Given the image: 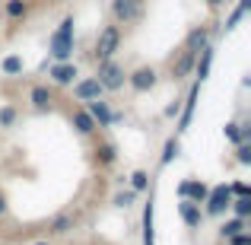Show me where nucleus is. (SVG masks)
<instances>
[{"mask_svg":"<svg viewBox=\"0 0 251 245\" xmlns=\"http://www.w3.org/2000/svg\"><path fill=\"white\" fill-rule=\"evenodd\" d=\"M70 54H74V16H67L51 35V57L54 61H70Z\"/></svg>","mask_w":251,"mask_h":245,"instance_id":"f257e3e1","label":"nucleus"},{"mask_svg":"<svg viewBox=\"0 0 251 245\" xmlns=\"http://www.w3.org/2000/svg\"><path fill=\"white\" fill-rule=\"evenodd\" d=\"M96 80L102 83V89L118 92L124 83H127V74H124V67L115 61V57H108V61H99V74H96Z\"/></svg>","mask_w":251,"mask_h":245,"instance_id":"f03ea898","label":"nucleus"},{"mask_svg":"<svg viewBox=\"0 0 251 245\" xmlns=\"http://www.w3.org/2000/svg\"><path fill=\"white\" fill-rule=\"evenodd\" d=\"M118 45H121V29H118V26H105V29L96 35V57H99V61L115 57Z\"/></svg>","mask_w":251,"mask_h":245,"instance_id":"7ed1b4c3","label":"nucleus"},{"mask_svg":"<svg viewBox=\"0 0 251 245\" xmlns=\"http://www.w3.org/2000/svg\"><path fill=\"white\" fill-rule=\"evenodd\" d=\"M207 214H223V210L232 204V191H229V185H216V188H210V194H207Z\"/></svg>","mask_w":251,"mask_h":245,"instance_id":"20e7f679","label":"nucleus"},{"mask_svg":"<svg viewBox=\"0 0 251 245\" xmlns=\"http://www.w3.org/2000/svg\"><path fill=\"white\" fill-rule=\"evenodd\" d=\"M111 13L118 23H134V19H140L143 3L140 0H111Z\"/></svg>","mask_w":251,"mask_h":245,"instance_id":"39448f33","label":"nucleus"},{"mask_svg":"<svg viewBox=\"0 0 251 245\" xmlns=\"http://www.w3.org/2000/svg\"><path fill=\"white\" fill-rule=\"evenodd\" d=\"M86 111H89V118L96 121V128H108L111 121H118V115L108 109V102H102V99H92V102H86Z\"/></svg>","mask_w":251,"mask_h":245,"instance_id":"423d86ee","label":"nucleus"},{"mask_svg":"<svg viewBox=\"0 0 251 245\" xmlns=\"http://www.w3.org/2000/svg\"><path fill=\"white\" fill-rule=\"evenodd\" d=\"M102 83L96 80V77H86V80H80L74 86V96L80 99V102H92V99H102Z\"/></svg>","mask_w":251,"mask_h":245,"instance_id":"0eeeda50","label":"nucleus"},{"mask_svg":"<svg viewBox=\"0 0 251 245\" xmlns=\"http://www.w3.org/2000/svg\"><path fill=\"white\" fill-rule=\"evenodd\" d=\"M127 83L134 86L137 92H147V89H153V86H156V70L153 67H140V70H134V74L127 77Z\"/></svg>","mask_w":251,"mask_h":245,"instance_id":"6e6552de","label":"nucleus"},{"mask_svg":"<svg viewBox=\"0 0 251 245\" xmlns=\"http://www.w3.org/2000/svg\"><path fill=\"white\" fill-rule=\"evenodd\" d=\"M181 197H188V201H194V204H203L207 201V194H210V188L203 182H181Z\"/></svg>","mask_w":251,"mask_h":245,"instance_id":"1a4fd4ad","label":"nucleus"},{"mask_svg":"<svg viewBox=\"0 0 251 245\" xmlns=\"http://www.w3.org/2000/svg\"><path fill=\"white\" fill-rule=\"evenodd\" d=\"M74 77H76V67L70 61H57L54 67H51V80H54L57 86H67V83H74Z\"/></svg>","mask_w":251,"mask_h":245,"instance_id":"9d476101","label":"nucleus"},{"mask_svg":"<svg viewBox=\"0 0 251 245\" xmlns=\"http://www.w3.org/2000/svg\"><path fill=\"white\" fill-rule=\"evenodd\" d=\"M181 220L188 223V226H201V220H203V214H201V204H194V201H188V197H184L181 201Z\"/></svg>","mask_w":251,"mask_h":245,"instance_id":"9b49d317","label":"nucleus"},{"mask_svg":"<svg viewBox=\"0 0 251 245\" xmlns=\"http://www.w3.org/2000/svg\"><path fill=\"white\" fill-rule=\"evenodd\" d=\"M194 61H197L194 51H181V57H178V61L172 64V77H175V80H181V77L188 74L191 67H194Z\"/></svg>","mask_w":251,"mask_h":245,"instance_id":"f8f14e48","label":"nucleus"},{"mask_svg":"<svg viewBox=\"0 0 251 245\" xmlns=\"http://www.w3.org/2000/svg\"><path fill=\"white\" fill-rule=\"evenodd\" d=\"M32 105H35V109H48L51 102H54V92L48 89V86H32Z\"/></svg>","mask_w":251,"mask_h":245,"instance_id":"ddd939ff","label":"nucleus"},{"mask_svg":"<svg viewBox=\"0 0 251 245\" xmlns=\"http://www.w3.org/2000/svg\"><path fill=\"white\" fill-rule=\"evenodd\" d=\"M207 42H210V32L207 29H194L188 35V48H184V51H194V54H197V51L207 48Z\"/></svg>","mask_w":251,"mask_h":245,"instance_id":"4468645a","label":"nucleus"},{"mask_svg":"<svg viewBox=\"0 0 251 245\" xmlns=\"http://www.w3.org/2000/svg\"><path fill=\"white\" fill-rule=\"evenodd\" d=\"M210 64H213V48L207 45V48L201 51V61H197V83H203L210 77Z\"/></svg>","mask_w":251,"mask_h":245,"instance_id":"2eb2a0df","label":"nucleus"},{"mask_svg":"<svg viewBox=\"0 0 251 245\" xmlns=\"http://www.w3.org/2000/svg\"><path fill=\"white\" fill-rule=\"evenodd\" d=\"M197 92H201V83H194V86H191V92H188V105H184V115H181V128H188V124H191V115H194V102H197Z\"/></svg>","mask_w":251,"mask_h":245,"instance_id":"dca6fc26","label":"nucleus"},{"mask_svg":"<svg viewBox=\"0 0 251 245\" xmlns=\"http://www.w3.org/2000/svg\"><path fill=\"white\" fill-rule=\"evenodd\" d=\"M74 128L80 131V134H92V131H96V121L89 118V111H76L74 115Z\"/></svg>","mask_w":251,"mask_h":245,"instance_id":"f3484780","label":"nucleus"},{"mask_svg":"<svg viewBox=\"0 0 251 245\" xmlns=\"http://www.w3.org/2000/svg\"><path fill=\"white\" fill-rule=\"evenodd\" d=\"M143 245H156L153 242V204H147V210H143Z\"/></svg>","mask_w":251,"mask_h":245,"instance_id":"a211bd4d","label":"nucleus"},{"mask_svg":"<svg viewBox=\"0 0 251 245\" xmlns=\"http://www.w3.org/2000/svg\"><path fill=\"white\" fill-rule=\"evenodd\" d=\"M25 10H29V3H25V0H6V6H3V13H6L10 19L25 16Z\"/></svg>","mask_w":251,"mask_h":245,"instance_id":"6ab92c4d","label":"nucleus"},{"mask_svg":"<svg viewBox=\"0 0 251 245\" xmlns=\"http://www.w3.org/2000/svg\"><path fill=\"white\" fill-rule=\"evenodd\" d=\"M223 134H226L232 143H242L248 137V128H242V124H226V128H223Z\"/></svg>","mask_w":251,"mask_h":245,"instance_id":"aec40b11","label":"nucleus"},{"mask_svg":"<svg viewBox=\"0 0 251 245\" xmlns=\"http://www.w3.org/2000/svg\"><path fill=\"white\" fill-rule=\"evenodd\" d=\"M229 207L235 210V217H239V220H245V217L251 214V197H235V201L229 204Z\"/></svg>","mask_w":251,"mask_h":245,"instance_id":"412c9836","label":"nucleus"},{"mask_svg":"<svg viewBox=\"0 0 251 245\" xmlns=\"http://www.w3.org/2000/svg\"><path fill=\"white\" fill-rule=\"evenodd\" d=\"M239 233H245V220H239V217H235V220L223 223V236H226V239H232V236H239Z\"/></svg>","mask_w":251,"mask_h":245,"instance_id":"4be33fe9","label":"nucleus"},{"mask_svg":"<svg viewBox=\"0 0 251 245\" xmlns=\"http://www.w3.org/2000/svg\"><path fill=\"white\" fill-rule=\"evenodd\" d=\"M3 74H23V57L19 54H10V57H3Z\"/></svg>","mask_w":251,"mask_h":245,"instance_id":"5701e85b","label":"nucleus"},{"mask_svg":"<svg viewBox=\"0 0 251 245\" xmlns=\"http://www.w3.org/2000/svg\"><path fill=\"white\" fill-rule=\"evenodd\" d=\"M147 185H150V175H147V172H134V175H130V188H134V194H137V191H143Z\"/></svg>","mask_w":251,"mask_h":245,"instance_id":"b1692460","label":"nucleus"},{"mask_svg":"<svg viewBox=\"0 0 251 245\" xmlns=\"http://www.w3.org/2000/svg\"><path fill=\"white\" fill-rule=\"evenodd\" d=\"M99 160L102 163H115V147H111V143H102V147H99Z\"/></svg>","mask_w":251,"mask_h":245,"instance_id":"393cba45","label":"nucleus"},{"mask_svg":"<svg viewBox=\"0 0 251 245\" xmlns=\"http://www.w3.org/2000/svg\"><path fill=\"white\" fill-rule=\"evenodd\" d=\"M70 223H74L70 217H57V220L51 223V233H67V226H70Z\"/></svg>","mask_w":251,"mask_h":245,"instance_id":"a878e982","label":"nucleus"},{"mask_svg":"<svg viewBox=\"0 0 251 245\" xmlns=\"http://www.w3.org/2000/svg\"><path fill=\"white\" fill-rule=\"evenodd\" d=\"M175 153H178V140L172 137V140L166 143V153H162V163H172V160H175Z\"/></svg>","mask_w":251,"mask_h":245,"instance_id":"bb28decb","label":"nucleus"},{"mask_svg":"<svg viewBox=\"0 0 251 245\" xmlns=\"http://www.w3.org/2000/svg\"><path fill=\"white\" fill-rule=\"evenodd\" d=\"M115 204L118 207H130V204H134V191H121V194L115 197Z\"/></svg>","mask_w":251,"mask_h":245,"instance_id":"cd10ccee","label":"nucleus"},{"mask_svg":"<svg viewBox=\"0 0 251 245\" xmlns=\"http://www.w3.org/2000/svg\"><path fill=\"white\" fill-rule=\"evenodd\" d=\"M13 118H16V111H13L10 105H6V109H0V124H3V128H10Z\"/></svg>","mask_w":251,"mask_h":245,"instance_id":"c85d7f7f","label":"nucleus"},{"mask_svg":"<svg viewBox=\"0 0 251 245\" xmlns=\"http://www.w3.org/2000/svg\"><path fill=\"white\" fill-rule=\"evenodd\" d=\"M239 163H242V165H248V163H251V147H248L245 140L239 143Z\"/></svg>","mask_w":251,"mask_h":245,"instance_id":"c756f323","label":"nucleus"},{"mask_svg":"<svg viewBox=\"0 0 251 245\" xmlns=\"http://www.w3.org/2000/svg\"><path fill=\"white\" fill-rule=\"evenodd\" d=\"M229 191H232V194H235V197H248V185H245V182H239V185H232V188H229Z\"/></svg>","mask_w":251,"mask_h":245,"instance_id":"7c9ffc66","label":"nucleus"},{"mask_svg":"<svg viewBox=\"0 0 251 245\" xmlns=\"http://www.w3.org/2000/svg\"><path fill=\"white\" fill-rule=\"evenodd\" d=\"M229 242H232V245H251V236L248 233H239V236H232Z\"/></svg>","mask_w":251,"mask_h":245,"instance_id":"2f4dec72","label":"nucleus"},{"mask_svg":"<svg viewBox=\"0 0 251 245\" xmlns=\"http://www.w3.org/2000/svg\"><path fill=\"white\" fill-rule=\"evenodd\" d=\"M223 3H226V0H207V6H210V10H216V6H223Z\"/></svg>","mask_w":251,"mask_h":245,"instance_id":"473e14b6","label":"nucleus"},{"mask_svg":"<svg viewBox=\"0 0 251 245\" xmlns=\"http://www.w3.org/2000/svg\"><path fill=\"white\" fill-rule=\"evenodd\" d=\"M6 214V201H3V197H0V217H3Z\"/></svg>","mask_w":251,"mask_h":245,"instance_id":"72a5a7b5","label":"nucleus"},{"mask_svg":"<svg viewBox=\"0 0 251 245\" xmlns=\"http://www.w3.org/2000/svg\"><path fill=\"white\" fill-rule=\"evenodd\" d=\"M38 245H48V242H38Z\"/></svg>","mask_w":251,"mask_h":245,"instance_id":"f704fd0d","label":"nucleus"},{"mask_svg":"<svg viewBox=\"0 0 251 245\" xmlns=\"http://www.w3.org/2000/svg\"><path fill=\"white\" fill-rule=\"evenodd\" d=\"M140 3H143V0H140Z\"/></svg>","mask_w":251,"mask_h":245,"instance_id":"c9c22d12","label":"nucleus"}]
</instances>
